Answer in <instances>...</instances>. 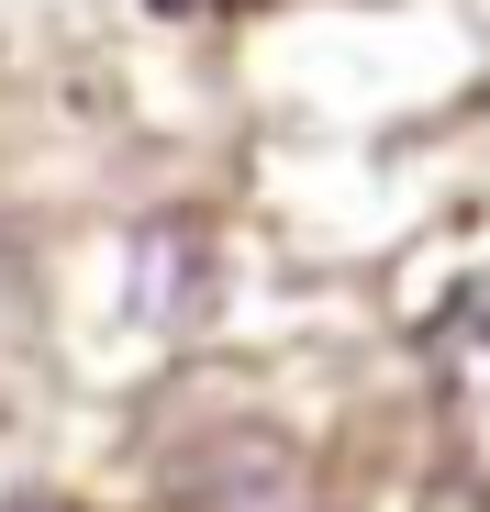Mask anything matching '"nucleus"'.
Masks as SVG:
<instances>
[{
	"label": "nucleus",
	"mask_w": 490,
	"mask_h": 512,
	"mask_svg": "<svg viewBox=\"0 0 490 512\" xmlns=\"http://www.w3.org/2000/svg\"><path fill=\"white\" fill-rule=\"evenodd\" d=\"M190 512H301V457L279 435H223L190 468Z\"/></svg>",
	"instance_id": "nucleus-1"
},
{
	"label": "nucleus",
	"mask_w": 490,
	"mask_h": 512,
	"mask_svg": "<svg viewBox=\"0 0 490 512\" xmlns=\"http://www.w3.org/2000/svg\"><path fill=\"white\" fill-rule=\"evenodd\" d=\"M145 12H168V23H201V12H245V0H145Z\"/></svg>",
	"instance_id": "nucleus-2"
},
{
	"label": "nucleus",
	"mask_w": 490,
	"mask_h": 512,
	"mask_svg": "<svg viewBox=\"0 0 490 512\" xmlns=\"http://www.w3.org/2000/svg\"><path fill=\"white\" fill-rule=\"evenodd\" d=\"M12 512H67V501H12Z\"/></svg>",
	"instance_id": "nucleus-3"
}]
</instances>
